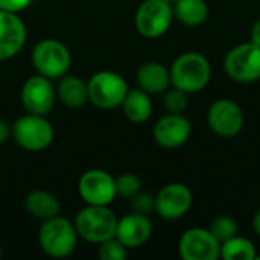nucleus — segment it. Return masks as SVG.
Wrapping results in <instances>:
<instances>
[{
	"label": "nucleus",
	"mask_w": 260,
	"mask_h": 260,
	"mask_svg": "<svg viewBox=\"0 0 260 260\" xmlns=\"http://www.w3.org/2000/svg\"><path fill=\"white\" fill-rule=\"evenodd\" d=\"M114 180H116V192H117V197H123V198H128L129 200L137 192L142 190V180H140L139 175H136L133 172L120 174Z\"/></svg>",
	"instance_id": "obj_25"
},
{
	"label": "nucleus",
	"mask_w": 260,
	"mask_h": 260,
	"mask_svg": "<svg viewBox=\"0 0 260 260\" xmlns=\"http://www.w3.org/2000/svg\"><path fill=\"white\" fill-rule=\"evenodd\" d=\"M166 2H169V3H174V2H177V0H166Z\"/></svg>",
	"instance_id": "obj_33"
},
{
	"label": "nucleus",
	"mask_w": 260,
	"mask_h": 260,
	"mask_svg": "<svg viewBox=\"0 0 260 260\" xmlns=\"http://www.w3.org/2000/svg\"><path fill=\"white\" fill-rule=\"evenodd\" d=\"M56 98L67 108H81L88 102L87 82L76 75H64L59 78Z\"/></svg>",
	"instance_id": "obj_18"
},
{
	"label": "nucleus",
	"mask_w": 260,
	"mask_h": 260,
	"mask_svg": "<svg viewBox=\"0 0 260 260\" xmlns=\"http://www.w3.org/2000/svg\"><path fill=\"white\" fill-rule=\"evenodd\" d=\"M245 123V116L241 105L229 98L216 99L207 110V125L213 134L222 139L236 137Z\"/></svg>",
	"instance_id": "obj_9"
},
{
	"label": "nucleus",
	"mask_w": 260,
	"mask_h": 260,
	"mask_svg": "<svg viewBox=\"0 0 260 260\" xmlns=\"http://www.w3.org/2000/svg\"><path fill=\"white\" fill-rule=\"evenodd\" d=\"M11 136H12V128H11V125H9L8 122H5V120L0 119V145L6 143V142L11 139Z\"/></svg>",
	"instance_id": "obj_29"
},
{
	"label": "nucleus",
	"mask_w": 260,
	"mask_h": 260,
	"mask_svg": "<svg viewBox=\"0 0 260 260\" xmlns=\"http://www.w3.org/2000/svg\"><path fill=\"white\" fill-rule=\"evenodd\" d=\"M171 85L187 94L203 91L212 79V66L201 52H184L178 55L169 67Z\"/></svg>",
	"instance_id": "obj_1"
},
{
	"label": "nucleus",
	"mask_w": 260,
	"mask_h": 260,
	"mask_svg": "<svg viewBox=\"0 0 260 260\" xmlns=\"http://www.w3.org/2000/svg\"><path fill=\"white\" fill-rule=\"evenodd\" d=\"M250 41H251L253 44H256L257 47H260V18L254 21V24H253V27H251Z\"/></svg>",
	"instance_id": "obj_30"
},
{
	"label": "nucleus",
	"mask_w": 260,
	"mask_h": 260,
	"mask_svg": "<svg viewBox=\"0 0 260 260\" xmlns=\"http://www.w3.org/2000/svg\"><path fill=\"white\" fill-rule=\"evenodd\" d=\"M227 76L239 84H251L260 79V47L251 41L230 49L224 58Z\"/></svg>",
	"instance_id": "obj_8"
},
{
	"label": "nucleus",
	"mask_w": 260,
	"mask_h": 260,
	"mask_svg": "<svg viewBox=\"0 0 260 260\" xmlns=\"http://www.w3.org/2000/svg\"><path fill=\"white\" fill-rule=\"evenodd\" d=\"M209 230L222 244L224 241H227L239 233V225L235 218H232L229 215H219L210 222Z\"/></svg>",
	"instance_id": "obj_23"
},
{
	"label": "nucleus",
	"mask_w": 260,
	"mask_h": 260,
	"mask_svg": "<svg viewBox=\"0 0 260 260\" xmlns=\"http://www.w3.org/2000/svg\"><path fill=\"white\" fill-rule=\"evenodd\" d=\"M78 193L85 204L110 206L116 197V180L102 169L85 171L78 181Z\"/></svg>",
	"instance_id": "obj_10"
},
{
	"label": "nucleus",
	"mask_w": 260,
	"mask_h": 260,
	"mask_svg": "<svg viewBox=\"0 0 260 260\" xmlns=\"http://www.w3.org/2000/svg\"><path fill=\"white\" fill-rule=\"evenodd\" d=\"M163 98V107L168 113L172 114H183L187 110L189 105V96L186 91L177 88V87H169L165 93Z\"/></svg>",
	"instance_id": "obj_24"
},
{
	"label": "nucleus",
	"mask_w": 260,
	"mask_h": 260,
	"mask_svg": "<svg viewBox=\"0 0 260 260\" xmlns=\"http://www.w3.org/2000/svg\"><path fill=\"white\" fill-rule=\"evenodd\" d=\"M120 107L125 117L133 123H143L149 120L154 110L151 94L142 88H129Z\"/></svg>",
	"instance_id": "obj_19"
},
{
	"label": "nucleus",
	"mask_w": 260,
	"mask_h": 260,
	"mask_svg": "<svg viewBox=\"0 0 260 260\" xmlns=\"http://www.w3.org/2000/svg\"><path fill=\"white\" fill-rule=\"evenodd\" d=\"M24 207L32 218L40 221H46L53 216H58L61 212V204L58 198L53 193L41 189L32 190L26 195Z\"/></svg>",
	"instance_id": "obj_20"
},
{
	"label": "nucleus",
	"mask_w": 260,
	"mask_h": 260,
	"mask_svg": "<svg viewBox=\"0 0 260 260\" xmlns=\"http://www.w3.org/2000/svg\"><path fill=\"white\" fill-rule=\"evenodd\" d=\"M32 2L34 0H0V9L18 14L24 11L26 8H29Z\"/></svg>",
	"instance_id": "obj_28"
},
{
	"label": "nucleus",
	"mask_w": 260,
	"mask_h": 260,
	"mask_svg": "<svg viewBox=\"0 0 260 260\" xmlns=\"http://www.w3.org/2000/svg\"><path fill=\"white\" fill-rule=\"evenodd\" d=\"M12 128V139L15 143L29 152H40L49 148L55 139V131L50 120L43 114H23L20 116Z\"/></svg>",
	"instance_id": "obj_6"
},
{
	"label": "nucleus",
	"mask_w": 260,
	"mask_h": 260,
	"mask_svg": "<svg viewBox=\"0 0 260 260\" xmlns=\"http://www.w3.org/2000/svg\"><path fill=\"white\" fill-rule=\"evenodd\" d=\"M174 17L184 26L197 27L206 23L210 9L206 0H177L172 3Z\"/></svg>",
	"instance_id": "obj_21"
},
{
	"label": "nucleus",
	"mask_w": 260,
	"mask_h": 260,
	"mask_svg": "<svg viewBox=\"0 0 260 260\" xmlns=\"http://www.w3.org/2000/svg\"><path fill=\"white\" fill-rule=\"evenodd\" d=\"M219 259L224 260H256L257 251L248 238L244 236H233L221 244V254Z\"/></svg>",
	"instance_id": "obj_22"
},
{
	"label": "nucleus",
	"mask_w": 260,
	"mask_h": 260,
	"mask_svg": "<svg viewBox=\"0 0 260 260\" xmlns=\"http://www.w3.org/2000/svg\"><path fill=\"white\" fill-rule=\"evenodd\" d=\"M253 230H254V233L260 238V209L254 213V216H253Z\"/></svg>",
	"instance_id": "obj_31"
},
{
	"label": "nucleus",
	"mask_w": 260,
	"mask_h": 260,
	"mask_svg": "<svg viewBox=\"0 0 260 260\" xmlns=\"http://www.w3.org/2000/svg\"><path fill=\"white\" fill-rule=\"evenodd\" d=\"M88 102L101 110L119 108L129 90L126 79L113 70H101L87 81Z\"/></svg>",
	"instance_id": "obj_5"
},
{
	"label": "nucleus",
	"mask_w": 260,
	"mask_h": 260,
	"mask_svg": "<svg viewBox=\"0 0 260 260\" xmlns=\"http://www.w3.org/2000/svg\"><path fill=\"white\" fill-rule=\"evenodd\" d=\"M30 61L38 75L52 81L67 75L72 66V53L62 41L44 38L34 46Z\"/></svg>",
	"instance_id": "obj_4"
},
{
	"label": "nucleus",
	"mask_w": 260,
	"mask_h": 260,
	"mask_svg": "<svg viewBox=\"0 0 260 260\" xmlns=\"http://www.w3.org/2000/svg\"><path fill=\"white\" fill-rule=\"evenodd\" d=\"M139 88L152 94H161L171 87V72L169 67L158 61L143 62L136 75Z\"/></svg>",
	"instance_id": "obj_17"
},
{
	"label": "nucleus",
	"mask_w": 260,
	"mask_h": 260,
	"mask_svg": "<svg viewBox=\"0 0 260 260\" xmlns=\"http://www.w3.org/2000/svg\"><path fill=\"white\" fill-rule=\"evenodd\" d=\"M27 29L15 12L0 9V61L14 58L24 46Z\"/></svg>",
	"instance_id": "obj_15"
},
{
	"label": "nucleus",
	"mask_w": 260,
	"mask_h": 260,
	"mask_svg": "<svg viewBox=\"0 0 260 260\" xmlns=\"http://www.w3.org/2000/svg\"><path fill=\"white\" fill-rule=\"evenodd\" d=\"M21 105L26 113L32 114H49L56 101V90L53 88L49 78L34 75L26 79L20 93Z\"/></svg>",
	"instance_id": "obj_13"
},
{
	"label": "nucleus",
	"mask_w": 260,
	"mask_h": 260,
	"mask_svg": "<svg viewBox=\"0 0 260 260\" xmlns=\"http://www.w3.org/2000/svg\"><path fill=\"white\" fill-rule=\"evenodd\" d=\"M129 206H131V212L149 216L152 212H155V195L140 190L133 198H129Z\"/></svg>",
	"instance_id": "obj_27"
},
{
	"label": "nucleus",
	"mask_w": 260,
	"mask_h": 260,
	"mask_svg": "<svg viewBox=\"0 0 260 260\" xmlns=\"http://www.w3.org/2000/svg\"><path fill=\"white\" fill-rule=\"evenodd\" d=\"M192 136V123L184 114L168 113L161 116L152 128L155 143L165 149H177L189 142Z\"/></svg>",
	"instance_id": "obj_14"
},
{
	"label": "nucleus",
	"mask_w": 260,
	"mask_h": 260,
	"mask_svg": "<svg viewBox=\"0 0 260 260\" xmlns=\"http://www.w3.org/2000/svg\"><path fill=\"white\" fill-rule=\"evenodd\" d=\"M78 238L75 224L59 215L43 221L38 230L40 248L53 259L69 257L76 248Z\"/></svg>",
	"instance_id": "obj_3"
},
{
	"label": "nucleus",
	"mask_w": 260,
	"mask_h": 260,
	"mask_svg": "<svg viewBox=\"0 0 260 260\" xmlns=\"http://www.w3.org/2000/svg\"><path fill=\"white\" fill-rule=\"evenodd\" d=\"M128 248L116 236L99 244V257L102 260H125Z\"/></svg>",
	"instance_id": "obj_26"
},
{
	"label": "nucleus",
	"mask_w": 260,
	"mask_h": 260,
	"mask_svg": "<svg viewBox=\"0 0 260 260\" xmlns=\"http://www.w3.org/2000/svg\"><path fill=\"white\" fill-rule=\"evenodd\" d=\"M154 227L148 215L131 212L117 219L116 238L129 250L145 245L152 236Z\"/></svg>",
	"instance_id": "obj_16"
},
{
	"label": "nucleus",
	"mask_w": 260,
	"mask_h": 260,
	"mask_svg": "<svg viewBox=\"0 0 260 260\" xmlns=\"http://www.w3.org/2000/svg\"><path fill=\"white\" fill-rule=\"evenodd\" d=\"M178 253L183 260H218L221 242L209 229L192 227L178 241Z\"/></svg>",
	"instance_id": "obj_12"
},
{
	"label": "nucleus",
	"mask_w": 260,
	"mask_h": 260,
	"mask_svg": "<svg viewBox=\"0 0 260 260\" xmlns=\"http://www.w3.org/2000/svg\"><path fill=\"white\" fill-rule=\"evenodd\" d=\"M117 216L110 206L85 204L75 216V229L81 239L99 245L116 236Z\"/></svg>",
	"instance_id": "obj_2"
},
{
	"label": "nucleus",
	"mask_w": 260,
	"mask_h": 260,
	"mask_svg": "<svg viewBox=\"0 0 260 260\" xmlns=\"http://www.w3.org/2000/svg\"><path fill=\"white\" fill-rule=\"evenodd\" d=\"M3 256V251H2V245H0V257Z\"/></svg>",
	"instance_id": "obj_32"
},
{
	"label": "nucleus",
	"mask_w": 260,
	"mask_h": 260,
	"mask_svg": "<svg viewBox=\"0 0 260 260\" xmlns=\"http://www.w3.org/2000/svg\"><path fill=\"white\" fill-rule=\"evenodd\" d=\"M174 8L166 0H143L134 15L137 32L149 40L163 37L172 26Z\"/></svg>",
	"instance_id": "obj_7"
},
{
	"label": "nucleus",
	"mask_w": 260,
	"mask_h": 260,
	"mask_svg": "<svg viewBox=\"0 0 260 260\" xmlns=\"http://www.w3.org/2000/svg\"><path fill=\"white\" fill-rule=\"evenodd\" d=\"M193 204V193L184 183H169L155 195V213L166 221L186 216Z\"/></svg>",
	"instance_id": "obj_11"
}]
</instances>
